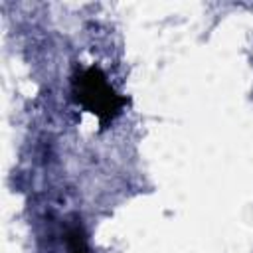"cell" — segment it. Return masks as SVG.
<instances>
[{
  "mask_svg": "<svg viewBox=\"0 0 253 253\" xmlns=\"http://www.w3.org/2000/svg\"><path fill=\"white\" fill-rule=\"evenodd\" d=\"M73 93H75V99L87 111L97 115L101 123L113 121L119 115L121 107L125 105V99L121 95H117V91L109 85L103 71L97 67L85 69L75 79Z\"/></svg>",
  "mask_w": 253,
  "mask_h": 253,
  "instance_id": "1",
  "label": "cell"
},
{
  "mask_svg": "<svg viewBox=\"0 0 253 253\" xmlns=\"http://www.w3.org/2000/svg\"><path fill=\"white\" fill-rule=\"evenodd\" d=\"M65 245H67V253H89L85 235H83L79 225L67 227V231H65Z\"/></svg>",
  "mask_w": 253,
  "mask_h": 253,
  "instance_id": "2",
  "label": "cell"
}]
</instances>
